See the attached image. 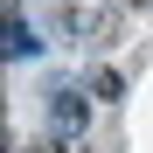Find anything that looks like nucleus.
<instances>
[{
    "label": "nucleus",
    "mask_w": 153,
    "mask_h": 153,
    "mask_svg": "<svg viewBox=\"0 0 153 153\" xmlns=\"http://www.w3.org/2000/svg\"><path fill=\"white\" fill-rule=\"evenodd\" d=\"M35 49V35H28V21H21L14 7H7V56H28Z\"/></svg>",
    "instance_id": "nucleus-2"
},
{
    "label": "nucleus",
    "mask_w": 153,
    "mask_h": 153,
    "mask_svg": "<svg viewBox=\"0 0 153 153\" xmlns=\"http://www.w3.org/2000/svg\"><path fill=\"white\" fill-rule=\"evenodd\" d=\"M28 153H84V146H76V139H63V132H56V139H35Z\"/></svg>",
    "instance_id": "nucleus-4"
},
{
    "label": "nucleus",
    "mask_w": 153,
    "mask_h": 153,
    "mask_svg": "<svg viewBox=\"0 0 153 153\" xmlns=\"http://www.w3.org/2000/svg\"><path fill=\"white\" fill-rule=\"evenodd\" d=\"M49 118H56V132L63 139H76V132H84V125H91V105H84V91H49Z\"/></svg>",
    "instance_id": "nucleus-1"
},
{
    "label": "nucleus",
    "mask_w": 153,
    "mask_h": 153,
    "mask_svg": "<svg viewBox=\"0 0 153 153\" xmlns=\"http://www.w3.org/2000/svg\"><path fill=\"white\" fill-rule=\"evenodd\" d=\"M91 91H97V97H118L125 84H118V70H97V76H91Z\"/></svg>",
    "instance_id": "nucleus-3"
}]
</instances>
